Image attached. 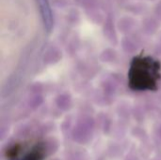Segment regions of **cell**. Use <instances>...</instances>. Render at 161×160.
Wrapping results in <instances>:
<instances>
[{
    "label": "cell",
    "mask_w": 161,
    "mask_h": 160,
    "mask_svg": "<svg viewBox=\"0 0 161 160\" xmlns=\"http://www.w3.org/2000/svg\"><path fill=\"white\" fill-rule=\"evenodd\" d=\"M161 78L160 62L150 56L135 57L128 71V86L134 91L158 90Z\"/></svg>",
    "instance_id": "cell-1"
},
{
    "label": "cell",
    "mask_w": 161,
    "mask_h": 160,
    "mask_svg": "<svg viewBox=\"0 0 161 160\" xmlns=\"http://www.w3.org/2000/svg\"><path fill=\"white\" fill-rule=\"evenodd\" d=\"M46 155V146L43 142L34 143L28 150L24 151L21 146L19 153L9 160H43Z\"/></svg>",
    "instance_id": "cell-2"
}]
</instances>
